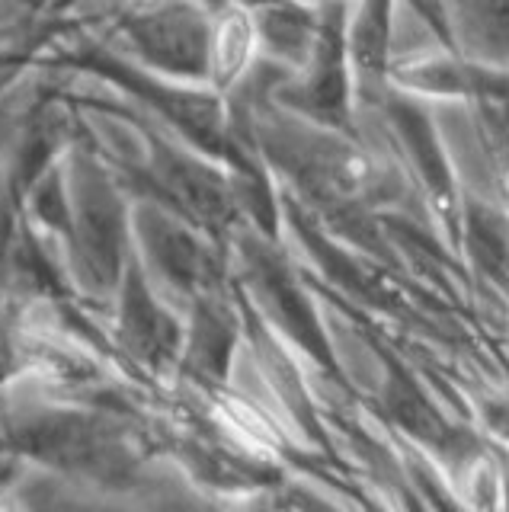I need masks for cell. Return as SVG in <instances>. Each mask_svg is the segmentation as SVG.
<instances>
[{"label": "cell", "mask_w": 509, "mask_h": 512, "mask_svg": "<svg viewBox=\"0 0 509 512\" xmlns=\"http://www.w3.org/2000/svg\"><path fill=\"white\" fill-rule=\"evenodd\" d=\"M250 48H253V26L244 13H231L221 20L212 39V64H215V77L221 80H234L247 68L250 61Z\"/></svg>", "instance_id": "cell-1"}, {"label": "cell", "mask_w": 509, "mask_h": 512, "mask_svg": "<svg viewBox=\"0 0 509 512\" xmlns=\"http://www.w3.org/2000/svg\"><path fill=\"white\" fill-rule=\"evenodd\" d=\"M0 512H17V509H13V506H7V503H0Z\"/></svg>", "instance_id": "cell-2"}]
</instances>
